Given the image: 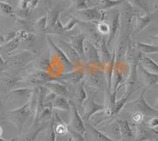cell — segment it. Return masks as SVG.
<instances>
[{
    "label": "cell",
    "instance_id": "cell-1",
    "mask_svg": "<svg viewBox=\"0 0 158 141\" xmlns=\"http://www.w3.org/2000/svg\"><path fill=\"white\" fill-rule=\"evenodd\" d=\"M38 91H39V87H35L32 95L26 101V103L19 108L6 113L8 121L16 127L20 133L22 132L26 121L30 117H32V118L34 119Z\"/></svg>",
    "mask_w": 158,
    "mask_h": 141
},
{
    "label": "cell",
    "instance_id": "cell-2",
    "mask_svg": "<svg viewBox=\"0 0 158 141\" xmlns=\"http://www.w3.org/2000/svg\"><path fill=\"white\" fill-rule=\"evenodd\" d=\"M146 92V88H144L138 96V98L135 101L127 102L125 105V108L133 113H141L143 114L144 117H158V109L149 105L145 99Z\"/></svg>",
    "mask_w": 158,
    "mask_h": 141
},
{
    "label": "cell",
    "instance_id": "cell-3",
    "mask_svg": "<svg viewBox=\"0 0 158 141\" xmlns=\"http://www.w3.org/2000/svg\"><path fill=\"white\" fill-rule=\"evenodd\" d=\"M106 13L105 11H101L97 7H88L87 9L76 11L74 17L77 18L81 22H94L97 23L101 21H104Z\"/></svg>",
    "mask_w": 158,
    "mask_h": 141
},
{
    "label": "cell",
    "instance_id": "cell-4",
    "mask_svg": "<svg viewBox=\"0 0 158 141\" xmlns=\"http://www.w3.org/2000/svg\"><path fill=\"white\" fill-rule=\"evenodd\" d=\"M158 141V131L148 126L145 121L135 125V141Z\"/></svg>",
    "mask_w": 158,
    "mask_h": 141
},
{
    "label": "cell",
    "instance_id": "cell-5",
    "mask_svg": "<svg viewBox=\"0 0 158 141\" xmlns=\"http://www.w3.org/2000/svg\"><path fill=\"white\" fill-rule=\"evenodd\" d=\"M34 60V54L30 51H22L15 55H10L8 60H6V66L15 67H24Z\"/></svg>",
    "mask_w": 158,
    "mask_h": 141
},
{
    "label": "cell",
    "instance_id": "cell-6",
    "mask_svg": "<svg viewBox=\"0 0 158 141\" xmlns=\"http://www.w3.org/2000/svg\"><path fill=\"white\" fill-rule=\"evenodd\" d=\"M83 108H84V110H83V120H84L85 123L89 122L90 119H91V118L94 115L105 111L104 105L96 102L94 95L88 96L87 99L85 101L84 104H83Z\"/></svg>",
    "mask_w": 158,
    "mask_h": 141
},
{
    "label": "cell",
    "instance_id": "cell-7",
    "mask_svg": "<svg viewBox=\"0 0 158 141\" xmlns=\"http://www.w3.org/2000/svg\"><path fill=\"white\" fill-rule=\"evenodd\" d=\"M70 102V121L69 128H70L73 130L79 132V133L85 135V131H86V126L85 124V121L81 115L79 114L77 110V106L73 101Z\"/></svg>",
    "mask_w": 158,
    "mask_h": 141
},
{
    "label": "cell",
    "instance_id": "cell-8",
    "mask_svg": "<svg viewBox=\"0 0 158 141\" xmlns=\"http://www.w3.org/2000/svg\"><path fill=\"white\" fill-rule=\"evenodd\" d=\"M55 80H56V77L51 75L48 71L36 70L29 74L27 76H25L23 82H25L28 84H31V85L40 84V86H43L44 83L55 81Z\"/></svg>",
    "mask_w": 158,
    "mask_h": 141
},
{
    "label": "cell",
    "instance_id": "cell-9",
    "mask_svg": "<svg viewBox=\"0 0 158 141\" xmlns=\"http://www.w3.org/2000/svg\"><path fill=\"white\" fill-rule=\"evenodd\" d=\"M108 23L109 25L110 31L108 33V40H107V45L109 47L116 37L117 33H118V30L120 28V12L118 9H114L111 11Z\"/></svg>",
    "mask_w": 158,
    "mask_h": 141
},
{
    "label": "cell",
    "instance_id": "cell-10",
    "mask_svg": "<svg viewBox=\"0 0 158 141\" xmlns=\"http://www.w3.org/2000/svg\"><path fill=\"white\" fill-rule=\"evenodd\" d=\"M47 38H48L47 40L49 44V45H50V47L52 48V49L53 50L55 54L56 55V56H57L58 58L59 59V60L61 61L62 64L64 66L65 68L67 69V70H69V71L74 70L75 66H74V63L70 61V59H69L68 57H67V55L64 53V52H63V51L62 50V49H60V48H59L54 41H53V40L52 39V36H51L50 35H48Z\"/></svg>",
    "mask_w": 158,
    "mask_h": 141
},
{
    "label": "cell",
    "instance_id": "cell-11",
    "mask_svg": "<svg viewBox=\"0 0 158 141\" xmlns=\"http://www.w3.org/2000/svg\"><path fill=\"white\" fill-rule=\"evenodd\" d=\"M138 73L139 78L142 80L145 88H151L158 84V74L150 72L146 70L140 63L138 66Z\"/></svg>",
    "mask_w": 158,
    "mask_h": 141
},
{
    "label": "cell",
    "instance_id": "cell-12",
    "mask_svg": "<svg viewBox=\"0 0 158 141\" xmlns=\"http://www.w3.org/2000/svg\"><path fill=\"white\" fill-rule=\"evenodd\" d=\"M63 11L53 10L48 13V28L50 32H61L63 31L64 25L60 21V14Z\"/></svg>",
    "mask_w": 158,
    "mask_h": 141
},
{
    "label": "cell",
    "instance_id": "cell-13",
    "mask_svg": "<svg viewBox=\"0 0 158 141\" xmlns=\"http://www.w3.org/2000/svg\"><path fill=\"white\" fill-rule=\"evenodd\" d=\"M85 57L91 64H97L99 67L103 66L98 49L89 41L85 43Z\"/></svg>",
    "mask_w": 158,
    "mask_h": 141
},
{
    "label": "cell",
    "instance_id": "cell-14",
    "mask_svg": "<svg viewBox=\"0 0 158 141\" xmlns=\"http://www.w3.org/2000/svg\"><path fill=\"white\" fill-rule=\"evenodd\" d=\"M84 70L80 69L78 70H72V71H68V72L65 73V74L57 76V77H56V80L55 81H59L61 82V83L66 82V83H72V84L77 85V83H80L81 80L84 79Z\"/></svg>",
    "mask_w": 158,
    "mask_h": 141
},
{
    "label": "cell",
    "instance_id": "cell-15",
    "mask_svg": "<svg viewBox=\"0 0 158 141\" xmlns=\"http://www.w3.org/2000/svg\"><path fill=\"white\" fill-rule=\"evenodd\" d=\"M154 17V13L146 12L144 16H140L138 14H135V24L134 26L133 34L136 35L143 30L146 26L151 23Z\"/></svg>",
    "mask_w": 158,
    "mask_h": 141
},
{
    "label": "cell",
    "instance_id": "cell-16",
    "mask_svg": "<svg viewBox=\"0 0 158 141\" xmlns=\"http://www.w3.org/2000/svg\"><path fill=\"white\" fill-rule=\"evenodd\" d=\"M112 56L111 59L106 65L104 67V73L105 79H106L107 86H108V90L107 91L111 92V86H112V76H113L114 70L115 67V61H116V54H115V48H114V50L112 52Z\"/></svg>",
    "mask_w": 158,
    "mask_h": 141
},
{
    "label": "cell",
    "instance_id": "cell-17",
    "mask_svg": "<svg viewBox=\"0 0 158 141\" xmlns=\"http://www.w3.org/2000/svg\"><path fill=\"white\" fill-rule=\"evenodd\" d=\"M21 82H23L22 79L17 78L10 74H6V75L0 78V91L10 92Z\"/></svg>",
    "mask_w": 158,
    "mask_h": 141
},
{
    "label": "cell",
    "instance_id": "cell-18",
    "mask_svg": "<svg viewBox=\"0 0 158 141\" xmlns=\"http://www.w3.org/2000/svg\"><path fill=\"white\" fill-rule=\"evenodd\" d=\"M64 52V53L67 56L70 61L75 64V63H79L81 62V57L79 56L78 53L70 45V43L65 42L62 40H59V45H57Z\"/></svg>",
    "mask_w": 158,
    "mask_h": 141
},
{
    "label": "cell",
    "instance_id": "cell-19",
    "mask_svg": "<svg viewBox=\"0 0 158 141\" xmlns=\"http://www.w3.org/2000/svg\"><path fill=\"white\" fill-rule=\"evenodd\" d=\"M86 36L83 33L70 36V45L79 54L81 58L85 57V41Z\"/></svg>",
    "mask_w": 158,
    "mask_h": 141
},
{
    "label": "cell",
    "instance_id": "cell-20",
    "mask_svg": "<svg viewBox=\"0 0 158 141\" xmlns=\"http://www.w3.org/2000/svg\"><path fill=\"white\" fill-rule=\"evenodd\" d=\"M44 87H45L48 91H52L57 96H63L67 98L69 96V91L67 90V87L63 84V83L59 81H52L46 83L44 84Z\"/></svg>",
    "mask_w": 158,
    "mask_h": 141
},
{
    "label": "cell",
    "instance_id": "cell-21",
    "mask_svg": "<svg viewBox=\"0 0 158 141\" xmlns=\"http://www.w3.org/2000/svg\"><path fill=\"white\" fill-rule=\"evenodd\" d=\"M21 43V40L18 36L13 40L3 44L2 45H0V53L5 56H10L12 55L13 52H15Z\"/></svg>",
    "mask_w": 158,
    "mask_h": 141
},
{
    "label": "cell",
    "instance_id": "cell-22",
    "mask_svg": "<svg viewBox=\"0 0 158 141\" xmlns=\"http://www.w3.org/2000/svg\"><path fill=\"white\" fill-rule=\"evenodd\" d=\"M85 83H88L91 87L95 88H101L102 87V75L100 72H89L88 74L85 75L84 77Z\"/></svg>",
    "mask_w": 158,
    "mask_h": 141
},
{
    "label": "cell",
    "instance_id": "cell-23",
    "mask_svg": "<svg viewBox=\"0 0 158 141\" xmlns=\"http://www.w3.org/2000/svg\"><path fill=\"white\" fill-rule=\"evenodd\" d=\"M104 129L106 131V135H108L109 137L113 139L115 141H119L122 139V134H121L120 128L117 123L116 120L113 122L108 125V126L104 127Z\"/></svg>",
    "mask_w": 158,
    "mask_h": 141
},
{
    "label": "cell",
    "instance_id": "cell-24",
    "mask_svg": "<svg viewBox=\"0 0 158 141\" xmlns=\"http://www.w3.org/2000/svg\"><path fill=\"white\" fill-rule=\"evenodd\" d=\"M117 123L120 128L122 136L125 137H133L135 136L133 127L135 126V124L132 122V125L126 119H117Z\"/></svg>",
    "mask_w": 158,
    "mask_h": 141
},
{
    "label": "cell",
    "instance_id": "cell-25",
    "mask_svg": "<svg viewBox=\"0 0 158 141\" xmlns=\"http://www.w3.org/2000/svg\"><path fill=\"white\" fill-rule=\"evenodd\" d=\"M97 48L98 49L99 53H100L102 65L104 67L111 60V56H112V54L111 55V53H110L109 49L107 45V41H105L104 37L101 40V41L100 42Z\"/></svg>",
    "mask_w": 158,
    "mask_h": 141
},
{
    "label": "cell",
    "instance_id": "cell-26",
    "mask_svg": "<svg viewBox=\"0 0 158 141\" xmlns=\"http://www.w3.org/2000/svg\"><path fill=\"white\" fill-rule=\"evenodd\" d=\"M137 91H127L126 92L125 95L121 99L118 100V101H115V105H114L113 109H112V110H111V114H110V117H113L114 115L117 114L118 113L120 112L125 107L126 104L128 102V100L129 98H131V97Z\"/></svg>",
    "mask_w": 158,
    "mask_h": 141
},
{
    "label": "cell",
    "instance_id": "cell-27",
    "mask_svg": "<svg viewBox=\"0 0 158 141\" xmlns=\"http://www.w3.org/2000/svg\"><path fill=\"white\" fill-rule=\"evenodd\" d=\"M85 83L84 79H83L76 85L74 96H75L76 101L79 105V106H82L85 101L88 98V94H87L86 91L85 90Z\"/></svg>",
    "mask_w": 158,
    "mask_h": 141
},
{
    "label": "cell",
    "instance_id": "cell-28",
    "mask_svg": "<svg viewBox=\"0 0 158 141\" xmlns=\"http://www.w3.org/2000/svg\"><path fill=\"white\" fill-rule=\"evenodd\" d=\"M139 63L150 72L158 74V63H156L153 60H152L147 55L142 54Z\"/></svg>",
    "mask_w": 158,
    "mask_h": 141
},
{
    "label": "cell",
    "instance_id": "cell-29",
    "mask_svg": "<svg viewBox=\"0 0 158 141\" xmlns=\"http://www.w3.org/2000/svg\"><path fill=\"white\" fill-rule=\"evenodd\" d=\"M52 109L63 111H70V102L66 97L57 96L52 101Z\"/></svg>",
    "mask_w": 158,
    "mask_h": 141
},
{
    "label": "cell",
    "instance_id": "cell-30",
    "mask_svg": "<svg viewBox=\"0 0 158 141\" xmlns=\"http://www.w3.org/2000/svg\"><path fill=\"white\" fill-rule=\"evenodd\" d=\"M85 126L88 128L90 130V132H92L93 136H94V139L96 141H115L113 139H111V137L106 135V134L103 132L102 131L97 129L96 127H94V125H92L89 122H86L85 123Z\"/></svg>",
    "mask_w": 158,
    "mask_h": 141
},
{
    "label": "cell",
    "instance_id": "cell-31",
    "mask_svg": "<svg viewBox=\"0 0 158 141\" xmlns=\"http://www.w3.org/2000/svg\"><path fill=\"white\" fill-rule=\"evenodd\" d=\"M136 49L145 55L154 54L158 53V45H149V44L144 43V42H137Z\"/></svg>",
    "mask_w": 158,
    "mask_h": 141
},
{
    "label": "cell",
    "instance_id": "cell-32",
    "mask_svg": "<svg viewBox=\"0 0 158 141\" xmlns=\"http://www.w3.org/2000/svg\"><path fill=\"white\" fill-rule=\"evenodd\" d=\"M47 125L48 123H44L40 126L36 128L34 130H32L30 132H28V133L25 134L21 139H18L17 141H36V139H37L40 133L47 127Z\"/></svg>",
    "mask_w": 158,
    "mask_h": 141
},
{
    "label": "cell",
    "instance_id": "cell-33",
    "mask_svg": "<svg viewBox=\"0 0 158 141\" xmlns=\"http://www.w3.org/2000/svg\"><path fill=\"white\" fill-rule=\"evenodd\" d=\"M124 1L126 0H101L97 6V7L101 11H106L114 7H117Z\"/></svg>",
    "mask_w": 158,
    "mask_h": 141
},
{
    "label": "cell",
    "instance_id": "cell-34",
    "mask_svg": "<svg viewBox=\"0 0 158 141\" xmlns=\"http://www.w3.org/2000/svg\"><path fill=\"white\" fill-rule=\"evenodd\" d=\"M123 80V75L122 70L118 68L114 70L113 76H112V86H111L113 87V91L111 92H114V91L118 92L119 88L123 86V84H122Z\"/></svg>",
    "mask_w": 158,
    "mask_h": 141
},
{
    "label": "cell",
    "instance_id": "cell-35",
    "mask_svg": "<svg viewBox=\"0 0 158 141\" xmlns=\"http://www.w3.org/2000/svg\"><path fill=\"white\" fill-rule=\"evenodd\" d=\"M0 15L16 18V14L14 8L9 3L5 2H0Z\"/></svg>",
    "mask_w": 158,
    "mask_h": 141
},
{
    "label": "cell",
    "instance_id": "cell-36",
    "mask_svg": "<svg viewBox=\"0 0 158 141\" xmlns=\"http://www.w3.org/2000/svg\"><path fill=\"white\" fill-rule=\"evenodd\" d=\"M35 30L39 33H45L47 32L48 28V15L41 17L38 18L37 20L34 22Z\"/></svg>",
    "mask_w": 158,
    "mask_h": 141
},
{
    "label": "cell",
    "instance_id": "cell-37",
    "mask_svg": "<svg viewBox=\"0 0 158 141\" xmlns=\"http://www.w3.org/2000/svg\"><path fill=\"white\" fill-rule=\"evenodd\" d=\"M17 36L20 38L21 41H24L25 43H32L36 40V36L27 30L18 31Z\"/></svg>",
    "mask_w": 158,
    "mask_h": 141
},
{
    "label": "cell",
    "instance_id": "cell-38",
    "mask_svg": "<svg viewBox=\"0 0 158 141\" xmlns=\"http://www.w3.org/2000/svg\"><path fill=\"white\" fill-rule=\"evenodd\" d=\"M96 27H97V32L102 36L108 35V33H109L110 27L108 22H104V21L97 22V23H96Z\"/></svg>",
    "mask_w": 158,
    "mask_h": 141
},
{
    "label": "cell",
    "instance_id": "cell-39",
    "mask_svg": "<svg viewBox=\"0 0 158 141\" xmlns=\"http://www.w3.org/2000/svg\"><path fill=\"white\" fill-rule=\"evenodd\" d=\"M51 56L49 53L45 55L44 57L40 60L39 62V67L40 70H44V71H48L49 67H51Z\"/></svg>",
    "mask_w": 158,
    "mask_h": 141
},
{
    "label": "cell",
    "instance_id": "cell-40",
    "mask_svg": "<svg viewBox=\"0 0 158 141\" xmlns=\"http://www.w3.org/2000/svg\"><path fill=\"white\" fill-rule=\"evenodd\" d=\"M55 121L53 118L52 117L51 121L49 122L48 129V141H56V136L57 134L55 132Z\"/></svg>",
    "mask_w": 158,
    "mask_h": 141
},
{
    "label": "cell",
    "instance_id": "cell-41",
    "mask_svg": "<svg viewBox=\"0 0 158 141\" xmlns=\"http://www.w3.org/2000/svg\"><path fill=\"white\" fill-rule=\"evenodd\" d=\"M79 23H81V22H80L77 18H75L74 16L71 17V18H70V20L68 21V22L64 25L63 31H65V32H68V31L71 30L76 25H77V24Z\"/></svg>",
    "mask_w": 158,
    "mask_h": 141
},
{
    "label": "cell",
    "instance_id": "cell-42",
    "mask_svg": "<svg viewBox=\"0 0 158 141\" xmlns=\"http://www.w3.org/2000/svg\"><path fill=\"white\" fill-rule=\"evenodd\" d=\"M88 1L89 0H74L72 2V6L75 7L77 11L87 9L88 8V5H87Z\"/></svg>",
    "mask_w": 158,
    "mask_h": 141
},
{
    "label": "cell",
    "instance_id": "cell-43",
    "mask_svg": "<svg viewBox=\"0 0 158 141\" xmlns=\"http://www.w3.org/2000/svg\"><path fill=\"white\" fill-rule=\"evenodd\" d=\"M68 133L70 134V136H71L74 141H85L84 135L79 133V132H76V131L73 130V129H71L70 128H69Z\"/></svg>",
    "mask_w": 158,
    "mask_h": 141
},
{
    "label": "cell",
    "instance_id": "cell-44",
    "mask_svg": "<svg viewBox=\"0 0 158 141\" xmlns=\"http://www.w3.org/2000/svg\"><path fill=\"white\" fill-rule=\"evenodd\" d=\"M144 121V115L139 112L133 113V116H132V122L135 125L139 124Z\"/></svg>",
    "mask_w": 158,
    "mask_h": 141
},
{
    "label": "cell",
    "instance_id": "cell-45",
    "mask_svg": "<svg viewBox=\"0 0 158 141\" xmlns=\"http://www.w3.org/2000/svg\"><path fill=\"white\" fill-rule=\"evenodd\" d=\"M146 123L152 129H156L158 127V117H152Z\"/></svg>",
    "mask_w": 158,
    "mask_h": 141
},
{
    "label": "cell",
    "instance_id": "cell-46",
    "mask_svg": "<svg viewBox=\"0 0 158 141\" xmlns=\"http://www.w3.org/2000/svg\"><path fill=\"white\" fill-rule=\"evenodd\" d=\"M31 0H20V5L19 8L21 11H27L30 14V12L28 10V6H29V4Z\"/></svg>",
    "mask_w": 158,
    "mask_h": 141
},
{
    "label": "cell",
    "instance_id": "cell-47",
    "mask_svg": "<svg viewBox=\"0 0 158 141\" xmlns=\"http://www.w3.org/2000/svg\"><path fill=\"white\" fill-rule=\"evenodd\" d=\"M6 43L5 37H4V33L0 32V45H2L3 44Z\"/></svg>",
    "mask_w": 158,
    "mask_h": 141
},
{
    "label": "cell",
    "instance_id": "cell-48",
    "mask_svg": "<svg viewBox=\"0 0 158 141\" xmlns=\"http://www.w3.org/2000/svg\"><path fill=\"white\" fill-rule=\"evenodd\" d=\"M0 66H2V67H6V60H3L2 58V54L0 53Z\"/></svg>",
    "mask_w": 158,
    "mask_h": 141
},
{
    "label": "cell",
    "instance_id": "cell-49",
    "mask_svg": "<svg viewBox=\"0 0 158 141\" xmlns=\"http://www.w3.org/2000/svg\"><path fill=\"white\" fill-rule=\"evenodd\" d=\"M18 139V138H12L11 139H5L3 138H2V136H0V141H17Z\"/></svg>",
    "mask_w": 158,
    "mask_h": 141
},
{
    "label": "cell",
    "instance_id": "cell-50",
    "mask_svg": "<svg viewBox=\"0 0 158 141\" xmlns=\"http://www.w3.org/2000/svg\"><path fill=\"white\" fill-rule=\"evenodd\" d=\"M150 38L153 41L158 42V35H155V36H150Z\"/></svg>",
    "mask_w": 158,
    "mask_h": 141
},
{
    "label": "cell",
    "instance_id": "cell-51",
    "mask_svg": "<svg viewBox=\"0 0 158 141\" xmlns=\"http://www.w3.org/2000/svg\"><path fill=\"white\" fill-rule=\"evenodd\" d=\"M154 107L155 109H158V98H157V99H156V103H155V105H154Z\"/></svg>",
    "mask_w": 158,
    "mask_h": 141
},
{
    "label": "cell",
    "instance_id": "cell-52",
    "mask_svg": "<svg viewBox=\"0 0 158 141\" xmlns=\"http://www.w3.org/2000/svg\"><path fill=\"white\" fill-rule=\"evenodd\" d=\"M2 106H3V105H2V100L0 99V111L2 110Z\"/></svg>",
    "mask_w": 158,
    "mask_h": 141
},
{
    "label": "cell",
    "instance_id": "cell-53",
    "mask_svg": "<svg viewBox=\"0 0 158 141\" xmlns=\"http://www.w3.org/2000/svg\"><path fill=\"white\" fill-rule=\"evenodd\" d=\"M67 141H73V139H72V137L70 136V135H69L68 139H67Z\"/></svg>",
    "mask_w": 158,
    "mask_h": 141
},
{
    "label": "cell",
    "instance_id": "cell-54",
    "mask_svg": "<svg viewBox=\"0 0 158 141\" xmlns=\"http://www.w3.org/2000/svg\"><path fill=\"white\" fill-rule=\"evenodd\" d=\"M2 127L0 126V136H2Z\"/></svg>",
    "mask_w": 158,
    "mask_h": 141
},
{
    "label": "cell",
    "instance_id": "cell-55",
    "mask_svg": "<svg viewBox=\"0 0 158 141\" xmlns=\"http://www.w3.org/2000/svg\"><path fill=\"white\" fill-rule=\"evenodd\" d=\"M155 7L158 8V0H157V2H156V3L155 4Z\"/></svg>",
    "mask_w": 158,
    "mask_h": 141
},
{
    "label": "cell",
    "instance_id": "cell-56",
    "mask_svg": "<svg viewBox=\"0 0 158 141\" xmlns=\"http://www.w3.org/2000/svg\"><path fill=\"white\" fill-rule=\"evenodd\" d=\"M94 2H100L101 1V0H93Z\"/></svg>",
    "mask_w": 158,
    "mask_h": 141
},
{
    "label": "cell",
    "instance_id": "cell-57",
    "mask_svg": "<svg viewBox=\"0 0 158 141\" xmlns=\"http://www.w3.org/2000/svg\"><path fill=\"white\" fill-rule=\"evenodd\" d=\"M70 1L72 2H73V1H74V0H70Z\"/></svg>",
    "mask_w": 158,
    "mask_h": 141
}]
</instances>
